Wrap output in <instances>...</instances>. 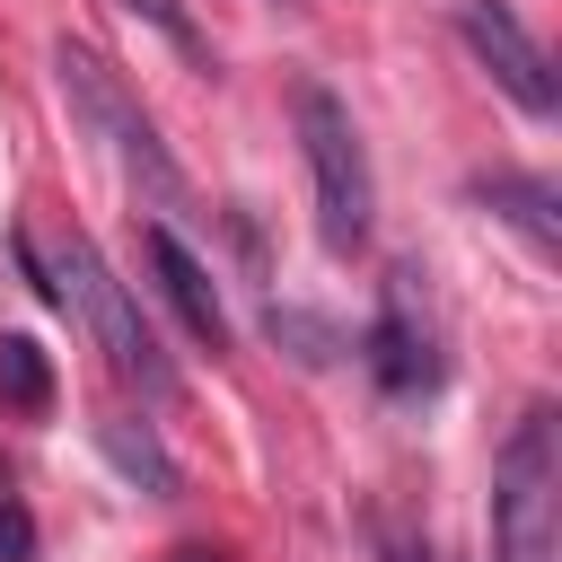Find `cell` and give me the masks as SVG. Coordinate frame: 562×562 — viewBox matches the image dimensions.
<instances>
[{"label":"cell","instance_id":"cell-1","mask_svg":"<svg viewBox=\"0 0 562 562\" xmlns=\"http://www.w3.org/2000/svg\"><path fill=\"white\" fill-rule=\"evenodd\" d=\"M53 299L97 334V351H105V369H114L123 386H140L149 404L176 395V369H167V351H158V334H149L132 281H114V263L97 255L88 228H61V246H53Z\"/></svg>","mask_w":562,"mask_h":562},{"label":"cell","instance_id":"cell-2","mask_svg":"<svg viewBox=\"0 0 562 562\" xmlns=\"http://www.w3.org/2000/svg\"><path fill=\"white\" fill-rule=\"evenodd\" d=\"M53 79H61V97H70V114L88 123V140H105V158L158 202V211H184V176H176V158H167V140H158V123L140 114V97L123 88V70L97 53V44H53Z\"/></svg>","mask_w":562,"mask_h":562},{"label":"cell","instance_id":"cell-3","mask_svg":"<svg viewBox=\"0 0 562 562\" xmlns=\"http://www.w3.org/2000/svg\"><path fill=\"white\" fill-rule=\"evenodd\" d=\"M290 123H299V149H307V176H316V237L334 255H360L369 228H378V176H369L351 105L325 79H299L290 88Z\"/></svg>","mask_w":562,"mask_h":562},{"label":"cell","instance_id":"cell-4","mask_svg":"<svg viewBox=\"0 0 562 562\" xmlns=\"http://www.w3.org/2000/svg\"><path fill=\"white\" fill-rule=\"evenodd\" d=\"M562 536V413L527 404L492 465V562H553Z\"/></svg>","mask_w":562,"mask_h":562},{"label":"cell","instance_id":"cell-5","mask_svg":"<svg viewBox=\"0 0 562 562\" xmlns=\"http://www.w3.org/2000/svg\"><path fill=\"white\" fill-rule=\"evenodd\" d=\"M457 35H465V53L492 70V88L518 105V114H562V79H553V53L518 26V9L509 0H457Z\"/></svg>","mask_w":562,"mask_h":562},{"label":"cell","instance_id":"cell-6","mask_svg":"<svg viewBox=\"0 0 562 562\" xmlns=\"http://www.w3.org/2000/svg\"><path fill=\"white\" fill-rule=\"evenodd\" d=\"M360 360H369V378L386 386V395H430L439 386V334L413 316V272H386V299H378V316H369V334H360Z\"/></svg>","mask_w":562,"mask_h":562},{"label":"cell","instance_id":"cell-7","mask_svg":"<svg viewBox=\"0 0 562 562\" xmlns=\"http://www.w3.org/2000/svg\"><path fill=\"white\" fill-rule=\"evenodd\" d=\"M140 263H149V281H158V299L176 307V325L202 342V351H228V307H220V281H211V263L167 228V220H149L140 228Z\"/></svg>","mask_w":562,"mask_h":562},{"label":"cell","instance_id":"cell-8","mask_svg":"<svg viewBox=\"0 0 562 562\" xmlns=\"http://www.w3.org/2000/svg\"><path fill=\"white\" fill-rule=\"evenodd\" d=\"M474 202H492V220H509L544 263L562 255V220H553V176H509V167H492V176H474Z\"/></svg>","mask_w":562,"mask_h":562},{"label":"cell","instance_id":"cell-9","mask_svg":"<svg viewBox=\"0 0 562 562\" xmlns=\"http://www.w3.org/2000/svg\"><path fill=\"white\" fill-rule=\"evenodd\" d=\"M97 439H105V457H114V465H123L140 492H158V501L176 492V457L158 448V430H149V422H132V413H105V422H97Z\"/></svg>","mask_w":562,"mask_h":562},{"label":"cell","instance_id":"cell-10","mask_svg":"<svg viewBox=\"0 0 562 562\" xmlns=\"http://www.w3.org/2000/svg\"><path fill=\"white\" fill-rule=\"evenodd\" d=\"M0 404L9 413H53V360L35 334H0Z\"/></svg>","mask_w":562,"mask_h":562},{"label":"cell","instance_id":"cell-11","mask_svg":"<svg viewBox=\"0 0 562 562\" xmlns=\"http://www.w3.org/2000/svg\"><path fill=\"white\" fill-rule=\"evenodd\" d=\"M123 9H132V18H149V26H158L193 70H211V44H202V26H193V9H184V0H123Z\"/></svg>","mask_w":562,"mask_h":562},{"label":"cell","instance_id":"cell-12","mask_svg":"<svg viewBox=\"0 0 562 562\" xmlns=\"http://www.w3.org/2000/svg\"><path fill=\"white\" fill-rule=\"evenodd\" d=\"M0 562H35V518H26V501H0Z\"/></svg>","mask_w":562,"mask_h":562}]
</instances>
